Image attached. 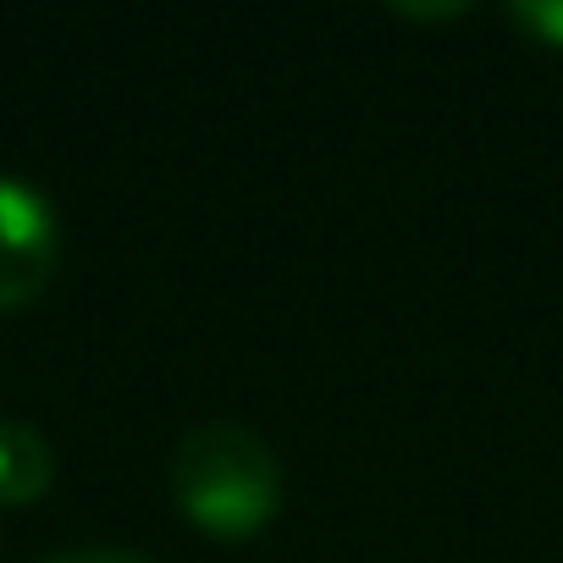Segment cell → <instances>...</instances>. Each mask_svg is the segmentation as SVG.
I'll list each match as a JSON object with an SVG mask.
<instances>
[{
  "instance_id": "cell-3",
  "label": "cell",
  "mask_w": 563,
  "mask_h": 563,
  "mask_svg": "<svg viewBox=\"0 0 563 563\" xmlns=\"http://www.w3.org/2000/svg\"><path fill=\"white\" fill-rule=\"evenodd\" d=\"M56 481V453L40 426L0 420V503H34Z\"/></svg>"
},
{
  "instance_id": "cell-2",
  "label": "cell",
  "mask_w": 563,
  "mask_h": 563,
  "mask_svg": "<svg viewBox=\"0 0 563 563\" xmlns=\"http://www.w3.org/2000/svg\"><path fill=\"white\" fill-rule=\"evenodd\" d=\"M56 260H62L56 205L23 177H0V316L34 305L51 288Z\"/></svg>"
},
{
  "instance_id": "cell-1",
  "label": "cell",
  "mask_w": 563,
  "mask_h": 563,
  "mask_svg": "<svg viewBox=\"0 0 563 563\" xmlns=\"http://www.w3.org/2000/svg\"><path fill=\"white\" fill-rule=\"evenodd\" d=\"M172 503L210 541H254L282 508V464L271 442L238 420L188 426L166 464Z\"/></svg>"
},
{
  "instance_id": "cell-4",
  "label": "cell",
  "mask_w": 563,
  "mask_h": 563,
  "mask_svg": "<svg viewBox=\"0 0 563 563\" xmlns=\"http://www.w3.org/2000/svg\"><path fill=\"white\" fill-rule=\"evenodd\" d=\"M508 23L547 45V51H563V0H519V7H508Z\"/></svg>"
},
{
  "instance_id": "cell-5",
  "label": "cell",
  "mask_w": 563,
  "mask_h": 563,
  "mask_svg": "<svg viewBox=\"0 0 563 563\" xmlns=\"http://www.w3.org/2000/svg\"><path fill=\"white\" fill-rule=\"evenodd\" d=\"M45 563H155V558H144L133 547H78V552H56Z\"/></svg>"
},
{
  "instance_id": "cell-6",
  "label": "cell",
  "mask_w": 563,
  "mask_h": 563,
  "mask_svg": "<svg viewBox=\"0 0 563 563\" xmlns=\"http://www.w3.org/2000/svg\"><path fill=\"white\" fill-rule=\"evenodd\" d=\"M398 18H420V23H437V18H464V7H393Z\"/></svg>"
}]
</instances>
